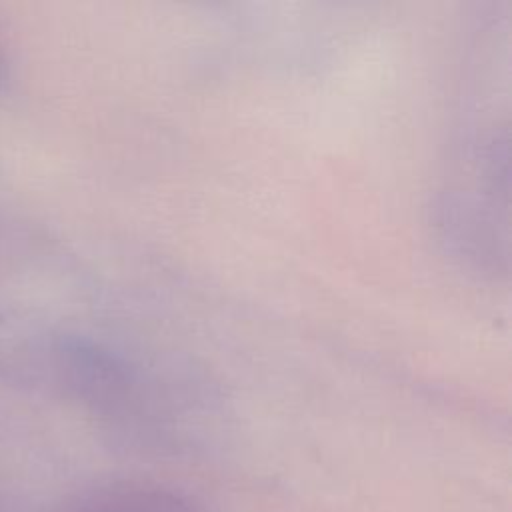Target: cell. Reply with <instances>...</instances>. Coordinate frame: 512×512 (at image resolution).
<instances>
[{
	"label": "cell",
	"instance_id": "6da1fadb",
	"mask_svg": "<svg viewBox=\"0 0 512 512\" xmlns=\"http://www.w3.org/2000/svg\"><path fill=\"white\" fill-rule=\"evenodd\" d=\"M0 82H2V66H0Z\"/></svg>",
	"mask_w": 512,
	"mask_h": 512
}]
</instances>
